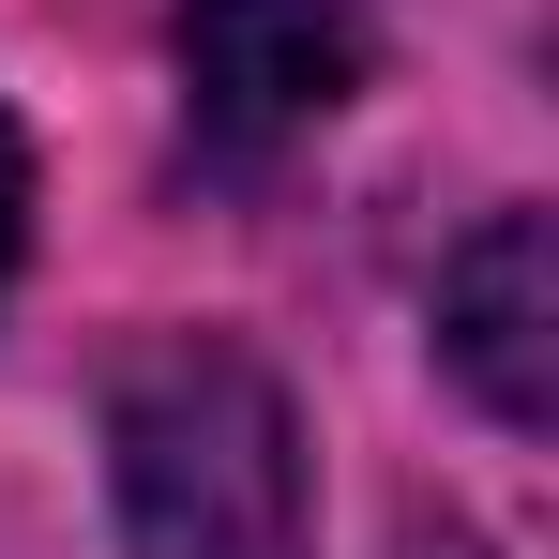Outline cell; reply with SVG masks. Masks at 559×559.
<instances>
[{"mask_svg":"<svg viewBox=\"0 0 559 559\" xmlns=\"http://www.w3.org/2000/svg\"><path fill=\"white\" fill-rule=\"evenodd\" d=\"M106 484L136 559H302V424L258 348L167 333L106 393Z\"/></svg>","mask_w":559,"mask_h":559,"instance_id":"cell-1","label":"cell"},{"mask_svg":"<svg viewBox=\"0 0 559 559\" xmlns=\"http://www.w3.org/2000/svg\"><path fill=\"white\" fill-rule=\"evenodd\" d=\"M364 92V31L318 0H182V106L212 152H287Z\"/></svg>","mask_w":559,"mask_h":559,"instance_id":"cell-2","label":"cell"},{"mask_svg":"<svg viewBox=\"0 0 559 559\" xmlns=\"http://www.w3.org/2000/svg\"><path fill=\"white\" fill-rule=\"evenodd\" d=\"M439 364L514 439L559 424V242H545V212H499L484 242H454V273H439Z\"/></svg>","mask_w":559,"mask_h":559,"instance_id":"cell-3","label":"cell"},{"mask_svg":"<svg viewBox=\"0 0 559 559\" xmlns=\"http://www.w3.org/2000/svg\"><path fill=\"white\" fill-rule=\"evenodd\" d=\"M15 242H31V152H15V121H0V273H15Z\"/></svg>","mask_w":559,"mask_h":559,"instance_id":"cell-4","label":"cell"}]
</instances>
